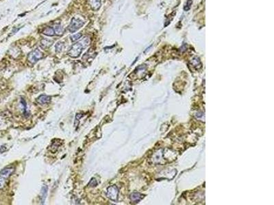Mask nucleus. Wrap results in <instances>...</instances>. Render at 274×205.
<instances>
[{"instance_id": "6e6552de", "label": "nucleus", "mask_w": 274, "mask_h": 205, "mask_svg": "<svg viewBox=\"0 0 274 205\" xmlns=\"http://www.w3.org/2000/svg\"><path fill=\"white\" fill-rule=\"evenodd\" d=\"M90 5L93 10H98L101 7V0H90Z\"/></svg>"}, {"instance_id": "423d86ee", "label": "nucleus", "mask_w": 274, "mask_h": 205, "mask_svg": "<svg viewBox=\"0 0 274 205\" xmlns=\"http://www.w3.org/2000/svg\"><path fill=\"white\" fill-rule=\"evenodd\" d=\"M14 170H14V168H7L2 170L0 172V175L4 178L9 177V176L13 174Z\"/></svg>"}, {"instance_id": "2eb2a0df", "label": "nucleus", "mask_w": 274, "mask_h": 205, "mask_svg": "<svg viewBox=\"0 0 274 205\" xmlns=\"http://www.w3.org/2000/svg\"><path fill=\"white\" fill-rule=\"evenodd\" d=\"M63 46L64 45H63V42H58L57 44H56V51L57 53H60V52H61L62 50H63Z\"/></svg>"}, {"instance_id": "9b49d317", "label": "nucleus", "mask_w": 274, "mask_h": 205, "mask_svg": "<svg viewBox=\"0 0 274 205\" xmlns=\"http://www.w3.org/2000/svg\"><path fill=\"white\" fill-rule=\"evenodd\" d=\"M61 145V143L58 142H58H53L52 144V145L50 146V148H49V150L51 151L52 152H56L58 150V149L59 146H60Z\"/></svg>"}, {"instance_id": "7ed1b4c3", "label": "nucleus", "mask_w": 274, "mask_h": 205, "mask_svg": "<svg viewBox=\"0 0 274 205\" xmlns=\"http://www.w3.org/2000/svg\"><path fill=\"white\" fill-rule=\"evenodd\" d=\"M118 195H119V189L117 186L112 185L108 187L106 190V196L108 198L112 201H117L118 199Z\"/></svg>"}, {"instance_id": "f3484780", "label": "nucleus", "mask_w": 274, "mask_h": 205, "mask_svg": "<svg viewBox=\"0 0 274 205\" xmlns=\"http://www.w3.org/2000/svg\"><path fill=\"white\" fill-rule=\"evenodd\" d=\"M81 37H82V34L77 33V34H76L73 35V36L71 37V39L72 41L74 42V41H76V40H79Z\"/></svg>"}, {"instance_id": "4468645a", "label": "nucleus", "mask_w": 274, "mask_h": 205, "mask_svg": "<svg viewBox=\"0 0 274 205\" xmlns=\"http://www.w3.org/2000/svg\"><path fill=\"white\" fill-rule=\"evenodd\" d=\"M20 102L21 106L23 107V110L24 114H27V105H26V101H25L23 98H21V99Z\"/></svg>"}, {"instance_id": "9d476101", "label": "nucleus", "mask_w": 274, "mask_h": 205, "mask_svg": "<svg viewBox=\"0 0 274 205\" xmlns=\"http://www.w3.org/2000/svg\"><path fill=\"white\" fill-rule=\"evenodd\" d=\"M42 34L44 35L48 36H53L55 35V31H54L53 28L48 27V28H46L42 31Z\"/></svg>"}, {"instance_id": "f8f14e48", "label": "nucleus", "mask_w": 274, "mask_h": 205, "mask_svg": "<svg viewBox=\"0 0 274 205\" xmlns=\"http://www.w3.org/2000/svg\"><path fill=\"white\" fill-rule=\"evenodd\" d=\"M47 187L46 186H43L42 188L41 189V203H44L45 200L46 198L47 194Z\"/></svg>"}, {"instance_id": "f03ea898", "label": "nucleus", "mask_w": 274, "mask_h": 205, "mask_svg": "<svg viewBox=\"0 0 274 205\" xmlns=\"http://www.w3.org/2000/svg\"><path fill=\"white\" fill-rule=\"evenodd\" d=\"M84 22L83 21L80 20V18H73L68 27L69 31L71 33L76 32L78 29H80L84 25Z\"/></svg>"}, {"instance_id": "dca6fc26", "label": "nucleus", "mask_w": 274, "mask_h": 205, "mask_svg": "<svg viewBox=\"0 0 274 205\" xmlns=\"http://www.w3.org/2000/svg\"><path fill=\"white\" fill-rule=\"evenodd\" d=\"M97 185H98V181H96V179L95 178H93L90 181L89 183H88V186H89V187H96Z\"/></svg>"}, {"instance_id": "a211bd4d", "label": "nucleus", "mask_w": 274, "mask_h": 205, "mask_svg": "<svg viewBox=\"0 0 274 205\" xmlns=\"http://www.w3.org/2000/svg\"><path fill=\"white\" fill-rule=\"evenodd\" d=\"M5 183H6V181L4 180V178H0V189L3 188V187H4Z\"/></svg>"}, {"instance_id": "20e7f679", "label": "nucleus", "mask_w": 274, "mask_h": 205, "mask_svg": "<svg viewBox=\"0 0 274 205\" xmlns=\"http://www.w3.org/2000/svg\"><path fill=\"white\" fill-rule=\"evenodd\" d=\"M42 57V53L39 49H35L29 53L28 60L31 64H35Z\"/></svg>"}, {"instance_id": "1a4fd4ad", "label": "nucleus", "mask_w": 274, "mask_h": 205, "mask_svg": "<svg viewBox=\"0 0 274 205\" xmlns=\"http://www.w3.org/2000/svg\"><path fill=\"white\" fill-rule=\"evenodd\" d=\"M53 29H54V31H55V34L57 36H62L64 33V29L60 24L55 25L53 27Z\"/></svg>"}, {"instance_id": "0eeeda50", "label": "nucleus", "mask_w": 274, "mask_h": 205, "mask_svg": "<svg viewBox=\"0 0 274 205\" xmlns=\"http://www.w3.org/2000/svg\"><path fill=\"white\" fill-rule=\"evenodd\" d=\"M53 44V41L50 40L49 39H43L41 41V47L43 49H47L48 48H50Z\"/></svg>"}, {"instance_id": "39448f33", "label": "nucleus", "mask_w": 274, "mask_h": 205, "mask_svg": "<svg viewBox=\"0 0 274 205\" xmlns=\"http://www.w3.org/2000/svg\"><path fill=\"white\" fill-rule=\"evenodd\" d=\"M50 101H51V97L50 96L45 95V94H42V95L39 96L36 99V102L41 105L49 104Z\"/></svg>"}, {"instance_id": "f257e3e1", "label": "nucleus", "mask_w": 274, "mask_h": 205, "mask_svg": "<svg viewBox=\"0 0 274 205\" xmlns=\"http://www.w3.org/2000/svg\"><path fill=\"white\" fill-rule=\"evenodd\" d=\"M83 45L81 42H77L72 46L71 49L69 51L68 55L73 58H77L81 54L83 50Z\"/></svg>"}, {"instance_id": "ddd939ff", "label": "nucleus", "mask_w": 274, "mask_h": 205, "mask_svg": "<svg viewBox=\"0 0 274 205\" xmlns=\"http://www.w3.org/2000/svg\"><path fill=\"white\" fill-rule=\"evenodd\" d=\"M130 199L133 202H138L141 199V195L138 193H132L130 195Z\"/></svg>"}]
</instances>
